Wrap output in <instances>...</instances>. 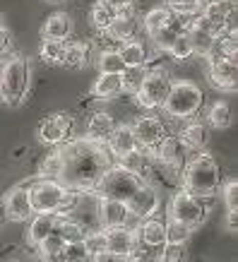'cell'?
I'll return each instance as SVG.
<instances>
[{
    "label": "cell",
    "mask_w": 238,
    "mask_h": 262,
    "mask_svg": "<svg viewBox=\"0 0 238 262\" xmlns=\"http://www.w3.org/2000/svg\"><path fill=\"white\" fill-rule=\"evenodd\" d=\"M5 214L12 222H27L32 219L34 209H32V200H29V188L27 185H17L8 192L5 198Z\"/></svg>",
    "instance_id": "16"
},
{
    "label": "cell",
    "mask_w": 238,
    "mask_h": 262,
    "mask_svg": "<svg viewBox=\"0 0 238 262\" xmlns=\"http://www.w3.org/2000/svg\"><path fill=\"white\" fill-rule=\"evenodd\" d=\"M125 205H127V212H130V216L142 222V219H149V216H154L159 212L161 195H159V190L154 188V185H149V183H142V185H140V188L133 192V198L127 200Z\"/></svg>",
    "instance_id": "11"
},
{
    "label": "cell",
    "mask_w": 238,
    "mask_h": 262,
    "mask_svg": "<svg viewBox=\"0 0 238 262\" xmlns=\"http://www.w3.org/2000/svg\"><path fill=\"white\" fill-rule=\"evenodd\" d=\"M166 53L174 58V60H188V58L195 56V53H192V41H190V36H188V32H181V34H178V36H176V41L171 43V48H168Z\"/></svg>",
    "instance_id": "36"
},
{
    "label": "cell",
    "mask_w": 238,
    "mask_h": 262,
    "mask_svg": "<svg viewBox=\"0 0 238 262\" xmlns=\"http://www.w3.org/2000/svg\"><path fill=\"white\" fill-rule=\"evenodd\" d=\"M89 60V43H79V41H68V48H65V58H63V65L68 68H82L87 65Z\"/></svg>",
    "instance_id": "31"
},
{
    "label": "cell",
    "mask_w": 238,
    "mask_h": 262,
    "mask_svg": "<svg viewBox=\"0 0 238 262\" xmlns=\"http://www.w3.org/2000/svg\"><path fill=\"white\" fill-rule=\"evenodd\" d=\"M0 27H3V24H0Z\"/></svg>",
    "instance_id": "49"
},
{
    "label": "cell",
    "mask_w": 238,
    "mask_h": 262,
    "mask_svg": "<svg viewBox=\"0 0 238 262\" xmlns=\"http://www.w3.org/2000/svg\"><path fill=\"white\" fill-rule=\"evenodd\" d=\"M89 19L99 34L106 32L109 24L116 19V0H94V5L89 10Z\"/></svg>",
    "instance_id": "24"
},
{
    "label": "cell",
    "mask_w": 238,
    "mask_h": 262,
    "mask_svg": "<svg viewBox=\"0 0 238 262\" xmlns=\"http://www.w3.org/2000/svg\"><path fill=\"white\" fill-rule=\"evenodd\" d=\"M46 3H53V5H63L65 0H46Z\"/></svg>",
    "instance_id": "48"
},
{
    "label": "cell",
    "mask_w": 238,
    "mask_h": 262,
    "mask_svg": "<svg viewBox=\"0 0 238 262\" xmlns=\"http://www.w3.org/2000/svg\"><path fill=\"white\" fill-rule=\"evenodd\" d=\"M224 202H226V212H236L238 209V183L229 181L224 185Z\"/></svg>",
    "instance_id": "44"
},
{
    "label": "cell",
    "mask_w": 238,
    "mask_h": 262,
    "mask_svg": "<svg viewBox=\"0 0 238 262\" xmlns=\"http://www.w3.org/2000/svg\"><path fill=\"white\" fill-rule=\"evenodd\" d=\"M29 188V200H32L34 214H70L72 207L77 205L79 192L68 190L63 183L48 181V178H39L34 181Z\"/></svg>",
    "instance_id": "3"
},
{
    "label": "cell",
    "mask_w": 238,
    "mask_h": 262,
    "mask_svg": "<svg viewBox=\"0 0 238 262\" xmlns=\"http://www.w3.org/2000/svg\"><path fill=\"white\" fill-rule=\"evenodd\" d=\"M152 154H154L168 171H176V173H178V171H183V166H185V161H188V157H190L192 151L181 142L178 135H166Z\"/></svg>",
    "instance_id": "12"
},
{
    "label": "cell",
    "mask_w": 238,
    "mask_h": 262,
    "mask_svg": "<svg viewBox=\"0 0 238 262\" xmlns=\"http://www.w3.org/2000/svg\"><path fill=\"white\" fill-rule=\"evenodd\" d=\"M127 262H159V250H152V248H144L137 243V248L125 257Z\"/></svg>",
    "instance_id": "43"
},
{
    "label": "cell",
    "mask_w": 238,
    "mask_h": 262,
    "mask_svg": "<svg viewBox=\"0 0 238 262\" xmlns=\"http://www.w3.org/2000/svg\"><path fill=\"white\" fill-rule=\"evenodd\" d=\"M82 246L87 248L89 257H96V255L106 253V238H103V229H92L84 233L82 238Z\"/></svg>",
    "instance_id": "38"
},
{
    "label": "cell",
    "mask_w": 238,
    "mask_h": 262,
    "mask_svg": "<svg viewBox=\"0 0 238 262\" xmlns=\"http://www.w3.org/2000/svg\"><path fill=\"white\" fill-rule=\"evenodd\" d=\"M72 127H75V118L70 113H53L39 123L36 135H39V142L48 144V147H58V144L68 142Z\"/></svg>",
    "instance_id": "9"
},
{
    "label": "cell",
    "mask_w": 238,
    "mask_h": 262,
    "mask_svg": "<svg viewBox=\"0 0 238 262\" xmlns=\"http://www.w3.org/2000/svg\"><path fill=\"white\" fill-rule=\"evenodd\" d=\"M190 226L176 222V219H168L166 222V243H176V246H185L188 238H190Z\"/></svg>",
    "instance_id": "37"
},
{
    "label": "cell",
    "mask_w": 238,
    "mask_h": 262,
    "mask_svg": "<svg viewBox=\"0 0 238 262\" xmlns=\"http://www.w3.org/2000/svg\"><path fill=\"white\" fill-rule=\"evenodd\" d=\"M10 48H12V36L5 27H0V56H5Z\"/></svg>",
    "instance_id": "45"
},
{
    "label": "cell",
    "mask_w": 238,
    "mask_h": 262,
    "mask_svg": "<svg viewBox=\"0 0 238 262\" xmlns=\"http://www.w3.org/2000/svg\"><path fill=\"white\" fill-rule=\"evenodd\" d=\"M135 236H137V243H140V246L159 250V248L166 243V222H161L157 216L142 219L140 226L135 229Z\"/></svg>",
    "instance_id": "17"
},
{
    "label": "cell",
    "mask_w": 238,
    "mask_h": 262,
    "mask_svg": "<svg viewBox=\"0 0 238 262\" xmlns=\"http://www.w3.org/2000/svg\"><path fill=\"white\" fill-rule=\"evenodd\" d=\"M168 89H171L168 72L164 70V68H152V70H147V75H144V80H142V84H140V89H137L135 99L142 108L154 111V108H161Z\"/></svg>",
    "instance_id": "7"
},
{
    "label": "cell",
    "mask_w": 238,
    "mask_h": 262,
    "mask_svg": "<svg viewBox=\"0 0 238 262\" xmlns=\"http://www.w3.org/2000/svg\"><path fill=\"white\" fill-rule=\"evenodd\" d=\"M147 68H123L120 70V84H123V94H137V89L142 84Z\"/></svg>",
    "instance_id": "34"
},
{
    "label": "cell",
    "mask_w": 238,
    "mask_h": 262,
    "mask_svg": "<svg viewBox=\"0 0 238 262\" xmlns=\"http://www.w3.org/2000/svg\"><path fill=\"white\" fill-rule=\"evenodd\" d=\"M103 238H106V253L127 257L137 248L135 229L125 224V226H116V229H103Z\"/></svg>",
    "instance_id": "15"
},
{
    "label": "cell",
    "mask_w": 238,
    "mask_h": 262,
    "mask_svg": "<svg viewBox=\"0 0 238 262\" xmlns=\"http://www.w3.org/2000/svg\"><path fill=\"white\" fill-rule=\"evenodd\" d=\"M205 214H207V207L200 198H195V195H190L185 190L174 192L171 205H168V219H176V222L195 229V226H200L205 222Z\"/></svg>",
    "instance_id": "8"
},
{
    "label": "cell",
    "mask_w": 238,
    "mask_h": 262,
    "mask_svg": "<svg viewBox=\"0 0 238 262\" xmlns=\"http://www.w3.org/2000/svg\"><path fill=\"white\" fill-rule=\"evenodd\" d=\"M106 147H109L113 159H120V157H125V154H130V151L140 149V147H137V140H135V133H133V127L130 125H116L113 127V133H111V137H109Z\"/></svg>",
    "instance_id": "19"
},
{
    "label": "cell",
    "mask_w": 238,
    "mask_h": 262,
    "mask_svg": "<svg viewBox=\"0 0 238 262\" xmlns=\"http://www.w3.org/2000/svg\"><path fill=\"white\" fill-rule=\"evenodd\" d=\"M135 32H137V17H116L109 24V29L101 34L113 43H125V41L135 39Z\"/></svg>",
    "instance_id": "22"
},
{
    "label": "cell",
    "mask_w": 238,
    "mask_h": 262,
    "mask_svg": "<svg viewBox=\"0 0 238 262\" xmlns=\"http://www.w3.org/2000/svg\"><path fill=\"white\" fill-rule=\"evenodd\" d=\"M56 233L63 238L65 246H68V243H82L87 231H84L82 224H77L75 219H70V216H60V219H58V226H56Z\"/></svg>",
    "instance_id": "28"
},
{
    "label": "cell",
    "mask_w": 238,
    "mask_h": 262,
    "mask_svg": "<svg viewBox=\"0 0 238 262\" xmlns=\"http://www.w3.org/2000/svg\"><path fill=\"white\" fill-rule=\"evenodd\" d=\"M185 32H188V36L192 41V53L195 56L207 58L212 53V48L217 43V36H212V34H207V32H200V29H185Z\"/></svg>",
    "instance_id": "33"
},
{
    "label": "cell",
    "mask_w": 238,
    "mask_h": 262,
    "mask_svg": "<svg viewBox=\"0 0 238 262\" xmlns=\"http://www.w3.org/2000/svg\"><path fill=\"white\" fill-rule=\"evenodd\" d=\"M113 127H116V120H113L111 113L94 111L87 120V127H84V130H87L84 140L99 144V147H106V142H109V137H111V133H113Z\"/></svg>",
    "instance_id": "18"
},
{
    "label": "cell",
    "mask_w": 238,
    "mask_h": 262,
    "mask_svg": "<svg viewBox=\"0 0 238 262\" xmlns=\"http://www.w3.org/2000/svg\"><path fill=\"white\" fill-rule=\"evenodd\" d=\"M171 17H174V12H171L168 8H164V5H159V8H152L149 12L142 17L144 32L152 34V32H157V29H161V27H166V24L171 22Z\"/></svg>",
    "instance_id": "30"
},
{
    "label": "cell",
    "mask_w": 238,
    "mask_h": 262,
    "mask_svg": "<svg viewBox=\"0 0 238 262\" xmlns=\"http://www.w3.org/2000/svg\"><path fill=\"white\" fill-rule=\"evenodd\" d=\"M36 248H39L41 257H51V255H58V253H60V250L65 248V243H63V238L58 236L56 231H53V233H51V236H46V238L41 241Z\"/></svg>",
    "instance_id": "41"
},
{
    "label": "cell",
    "mask_w": 238,
    "mask_h": 262,
    "mask_svg": "<svg viewBox=\"0 0 238 262\" xmlns=\"http://www.w3.org/2000/svg\"><path fill=\"white\" fill-rule=\"evenodd\" d=\"M96 222L99 229H116V226H125L130 224V212H127L125 202L118 200H106V198H96Z\"/></svg>",
    "instance_id": "13"
},
{
    "label": "cell",
    "mask_w": 238,
    "mask_h": 262,
    "mask_svg": "<svg viewBox=\"0 0 238 262\" xmlns=\"http://www.w3.org/2000/svg\"><path fill=\"white\" fill-rule=\"evenodd\" d=\"M207 120H209V125L217 127V130H226V127H231V123H233L231 106L226 101L212 103V106H209V111H207Z\"/></svg>",
    "instance_id": "29"
},
{
    "label": "cell",
    "mask_w": 238,
    "mask_h": 262,
    "mask_svg": "<svg viewBox=\"0 0 238 262\" xmlns=\"http://www.w3.org/2000/svg\"><path fill=\"white\" fill-rule=\"evenodd\" d=\"M58 219H60V214H32V222H29V243L39 246L46 236H51L58 226Z\"/></svg>",
    "instance_id": "23"
},
{
    "label": "cell",
    "mask_w": 238,
    "mask_h": 262,
    "mask_svg": "<svg viewBox=\"0 0 238 262\" xmlns=\"http://www.w3.org/2000/svg\"><path fill=\"white\" fill-rule=\"evenodd\" d=\"M118 56L125 68H147V63H149L147 43H144V41H137V39H130V41H125V43H120Z\"/></svg>",
    "instance_id": "20"
},
{
    "label": "cell",
    "mask_w": 238,
    "mask_h": 262,
    "mask_svg": "<svg viewBox=\"0 0 238 262\" xmlns=\"http://www.w3.org/2000/svg\"><path fill=\"white\" fill-rule=\"evenodd\" d=\"M123 94V84H120V75H99V80L92 87L94 99H116Z\"/></svg>",
    "instance_id": "26"
},
{
    "label": "cell",
    "mask_w": 238,
    "mask_h": 262,
    "mask_svg": "<svg viewBox=\"0 0 238 262\" xmlns=\"http://www.w3.org/2000/svg\"><path fill=\"white\" fill-rule=\"evenodd\" d=\"M205 106V92L190 80H178L171 82L166 99L161 103V111L166 113L168 118H178V120H190L195 118Z\"/></svg>",
    "instance_id": "4"
},
{
    "label": "cell",
    "mask_w": 238,
    "mask_h": 262,
    "mask_svg": "<svg viewBox=\"0 0 238 262\" xmlns=\"http://www.w3.org/2000/svg\"><path fill=\"white\" fill-rule=\"evenodd\" d=\"M181 173H183V190L200 200L212 198L219 190V185H222V168H219L214 157L207 154V151L190 154Z\"/></svg>",
    "instance_id": "2"
},
{
    "label": "cell",
    "mask_w": 238,
    "mask_h": 262,
    "mask_svg": "<svg viewBox=\"0 0 238 262\" xmlns=\"http://www.w3.org/2000/svg\"><path fill=\"white\" fill-rule=\"evenodd\" d=\"M130 127H133V133H135L137 147L142 151H154L159 147V142L168 135L166 123L159 118V116H140Z\"/></svg>",
    "instance_id": "10"
},
{
    "label": "cell",
    "mask_w": 238,
    "mask_h": 262,
    "mask_svg": "<svg viewBox=\"0 0 238 262\" xmlns=\"http://www.w3.org/2000/svg\"><path fill=\"white\" fill-rule=\"evenodd\" d=\"M63 257H65V262H87L89 253L82 243H68L63 248Z\"/></svg>",
    "instance_id": "42"
},
{
    "label": "cell",
    "mask_w": 238,
    "mask_h": 262,
    "mask_svg": "<svg viewBox=\"0 0 238 262\" xmlns=\"http://www.w3.org/2000/svg\"><path fill=\"white\" fill-rule=\"evenodd\" d=\"M65 48H68V41L44 39V43H41V58L51 65H63Z\"/></svg>",
    "instance_id": "32"
},
{
    "label": "cell",
    "mask_w": 238,
    "mask_h": 262,
    "mask_svg": "<svg viewBox=\"0 0 238 262\" xmlns=\"http://www.w3.org/2000/svg\"><path fill=\"white\" fill-rule=\"evenodd\" d=\"M96 262H127L125 257H120V255H111V253H101L94 257Z\"/></svg>",
    "instance_id": "46"
},
{
    "label": "cell",
    "mask_w": 238,
    "mask_h": 262,
    "mask_svg": "<svg viewBox=\"0 0 238 262\" xmlns=\"http://www.w3.org/2000/svg\"><path fill=\"white\" fill-rule=\"evenodd\" d=\"M58 151H60V161H63V171H60L58 183H63L72 192H92L103 171L111 166L106 149L84 137L63 142Z\"/></svg>",
    "instance_id": "1"
},
{
    "label": "cell",
    "mask_w": 238,
    "mask_h": 262,
    "mask_svg": "<svg viewBox=\"0 0 238 262\" xmlns=\"http://www.w3.org/2000/svg\"><path fill=\"white\" fill-rule=\"evenodd\" d=\"M209 60V82L222 92H233L238 82V68L236 60H226V58L207 56Z\"/></svg>",
    "instance_id": "14"
},
{
    "label": "cell",
    "mask_w": 238,
    "mask_h": 262,
    "mask_svg": "<svg viewBox=\"0 0 238 262\" xmlns=\"http://www.w3.org/2000/svg\"><path fill=\"white\" fill-rule=\"evenodd\" d=\"M116 164H118L120 168L130 171V173L140 176L142 181L147 178V171H149L147 151H142V149H135V151H130V154H125V157H120V159H116Z\"/></svg>",
    "instance_id": "27"
},
{
    "label": "cell",
    "mask_w": 238,
    "mask_h": 262,
    "mask_svg": "<svg viewBox=\"0 0 238 262\" xmlns=\"http://www.w3.org/2000/svg\"><path fill=\"white\" fill-rule=\"evenodd\" d=\"M123 68L125 65L118 56V48H106V51L99 53V72L101 75H120Z\"/></svg>",
    "instance_id": "35"
},
{
    "label": "cell",
    "mask_w": 238,
    "mask_h": 262,
    "mask_svg": "<svg viewBox=\"0 0 238 262\" xmlns=\"http://www.w3.org/2000/svg\"><path fill=\"white\" fill-rule=\"evenodd\" d=\"M142 178L135 173H130L125 168H120L118 164H113L103 171V176L99 178V183L94 185V195L96 198H106V200H118V202H127L133 198V192L142 185Z\"/></svg>",
    "instance_id": "6"
},
{
    "label": "cell",
    "mask_w": 238,
    "mask_h": 262,
    "mask_svg": "<svg viewBox=\"0 0 238 262\" xmlns=\"http://www.w3.org/2000/svg\"><path fill=\"white\" fill-rule=\"evenodd\" d=\"M236 224H238V214L236 212H226V226L231 231H236Z\"/></svg>",
    "instance_id": "47"
},
{
    "label": "cell",
    "mask_w": 238,
    "mask_h": 262,
    "mask_svg": "<svg viewBox=\"0 0 238 262\" xmlns=\"http://www.w3.org/2000/svg\"><path fill=\"white\" fill-rule=\"evenodd\" d=\"M159 262H185V246L164 243L159 248Z\"/></svg>",
    "instance_id": "40"
},
{
    "label": "cell",
    "mask_w": 238,
    "mask_h": 262,
    "mask_svg": "<svg viewBox=\"0 0 238 262\" xmlns=\"http://www.w3.org/2000/svg\"><path fill=\"white\" fill-rule=\"evenodd\" d=\"M181 142L188 147L190 151H200L207 144V127L200 120H190L188 125L181 130Z\"/></svg>",
    "instance_id": "25"
},
{
    "label": "cell",
    "mask_w": 238,
    "mask_h": 262,
    "mask_svg": "<svg viewBox=\"0 0 238 262\" xmlns=\"http://www.w3.org/2000/svg\"><path fill=\"white\" fill-rule=\"evenodd\" d=\"M29 77H32V65L24 56H12L0 65V99L10 106H19L29 92Z\"/></svg>",
    "instance_id": "5"
},
{
    "label": "cell",
    "mask_w": 238,
    "mask_h": 262,
    "mask_svg": "<svg viewBox=\"0 0 238 262\" xmlns=\"http://www.w3.org/2000/svg\"><path fill=\"white\" fill-rule=\"evenodd\" d=\"M60 171H63V161H60V151H51L46 159L41 161V178H48V181H58L60 178Z\"/></svg>",
    "instance_id": "39"
},
{
    "label": "cell",
    "mask_w": 238,
    "mask_h": 262,
    "mask_svg": "<svg viewBox=\"0 0 238 262\" xmlns=\"http://www.w3.org/2000/svg\"><path fill=\"white\" fill-rule=\"evenodd\" d=\"M44 39H56V41H68L72 34V17L68 12H53L44 24Z\"/></svg>",
    "instance_id": "21"
}]
</instances>
